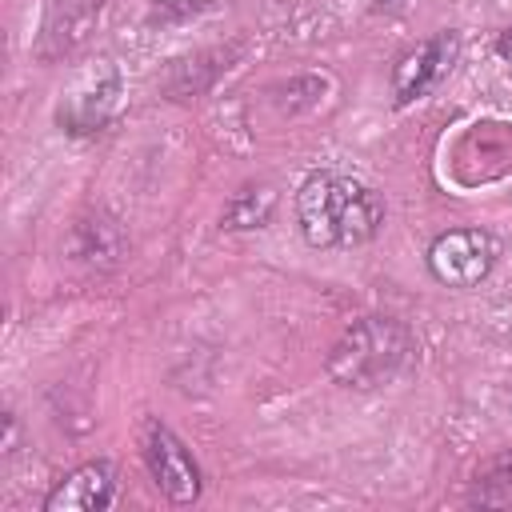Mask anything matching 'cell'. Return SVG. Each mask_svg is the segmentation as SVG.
Returning <instances> with one entry per match:
<instances>
[{
	"instance_id": "obj_9",
	"label": "cell",
	"mask_w": 512,
	"mask_h": 512,
	"mask_svg": "<svg viewBox=\"0 0 512 512\" xmlns=\"http://www.w3.org/2000/svg\"><path fill=\"white\" fill-rule=\"evenodd\" d=\"M472 504H512V448L476 468Z\"/></svg>"
},
{
	"instance_id": "obj_6",
	"label": "cell",
	"mask_w": 512,
	"mask_h": 512,
	"mask_svg": "<svg viewBox=\"0 0 512 512\" xmlns=\"http://www.w3.org/2000/svg\"><path fill=\"white\" fill-rule=\"evenodd\" d=\"M112 496H116V468L108 460H88L44 496V512H104Z\"/></svg>"
},
{
	"instance_id": "obj_3",
	"label": "cell",
	"mask_w": 512,
	"mask_h": 512,
	"mask_svg": "<svg viewBox=\"0 0 512 512\" xmlns=\"http://www.w3.org/2000/svg\"><path fill=\"white\" fill-rule=\"evenodd\" d=\"M500 244L484 228H452L440 232L428 248V268L448 288H472L496 268Z\"/></svg>"
},
{
	"instance_id": "obj_2",
	"label": "cell",
	"mask_w": 512,
	"mask_h": 512,
	"mask_svg": "<svg viewBox=\"0 0 512 512\" xmlns=\"http://www.w3.org/2000/svg\"><path fill=\"white\" fill-rule=\"evenodd\" d=\"M416 360V336L396 316H364L356 320L328 352V376L340 388H384L400 380Z\"/></svg>"
},
{
	"instance_id": "obj_10",
	"label": "cell",
	"mask_w": 512,
	"mask_h": 512,
	"mask_svg": "<svg viewBox=\"0 0 512 512\" xmlns=\"http://www.w3.org/2000/svg\"><path fill=\"white\" fill-rule=\"evenodd\" d=\"M272 192L268 188H256V184H248V188H240L236 196H232V204H228V212H224V224L228 228H260L268 216H272Z\"/></svg>"
},
{
	"instance_id": "obj_4",
	"label": "cell",
	"mask_w": 512,
	"mask_h": 512,
	"mask_svg": "<svg viewBox=\"0 0 512 512\" xmlns=\"http://www.w3.org/2000/svg\"><path fill=\"white\" fill-rule=\"evenodd\" d=\"M140 448H144V464L152 472V484L172 500V504H192L200 496V468L192 460V452L184 448V440L160 424V420H144L140 428Z\"/></svg>"
},
{
	"instance_id": "obj_1",
	"label": "cell",
	"mask_w": 512,
	"mask_h": 512,
	"mask_svg": "<svg viewBox=\"0 0 512 512\" xmlns=\"http://www.w3.org/2000/svg\"><path fill=\"white\" fill-rule=\"evenodd\" d=\"M296 220L312 248H360L384 224V200L340 172H316L296 192Z\"/></svg>"
},
{
	"instance_id": "obj_11",
	"label": "cell",
	"mask_w": 512,
	"mask_h": 512,
	"mask_svg": "<svg viewBox=\"0 0 512 512\" xmlns=\"http://www.w3.org/2000/svg\"><path fill=\"white\" fill-rule=\"evenodd\" d=\"M496 52H500L504 64H512V28H504V32L496 36Z\"/></svg>"
},
{
	"instance_id": "obj_8",
	"label": "cell",
	"mask_w": 512,
	"mask_h": 512,
	"mask_svg": "<svg viewBox=\"0 0 512 512\" xmlns=\"http://www.w3.org/2000/svg\"><path fill=\"white\" fill-rule=\"evenodd\" d=\"M116 92H120V84H116V76H108L104 84H96V88H88V92H80V96H68L56 116H60V124H64L68 132H92V128H100V124L108 120V112L116 108Z\"/></svg>"
},
{
	"instance_id": "obj_7",
	"label": "cell",
	"mask_w": 512,
	"mask_h": 512,
	"mask_svg": "<svg viewBox=\"0 0 512 512\" xmlns=\"http://www.w3.org/2000/svg\"><path fill=\"white\" fill-rule=\"evenodd\" d=\"M100 8H104V0H48L36 56L56 60V56L72 52L88 36V28L100 20Z\"/></svg>"
},
{
	"instance_id": "obj_5",
	"label": "cell",
	"mask_w": 512,
	"mask_h": 512,
	"mask_svg": "<svg viewBox=\"0 0 512 512\" xmlns=\"http://www.w3.org/2000/svg\"><path fill=\"white\" fill-rule=\"evenodd\" d=\"M456 32H436L432 40H424L420 48H412L408 56H400L396 72H392V92H396V104H412L420 100L456 60Z\"/></svg>"
}]
</instances>
